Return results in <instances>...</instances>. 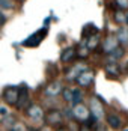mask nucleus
Here are the masks:
<instances>
[{"instance_id":"1","label":"nucleus","mask_w":128,"mask_h":131,"mask_svg":"<svg viewBox=\"0 0 128 131\" xmlns=\"http://www.w3.org/2000/svg\"><path fill=\"white\" fill-rule=\"evenodd\" d=\"M44 118H45V122H47L48 127H56V128H59L60 124L63 122L65 115L60 110H57V108H51V110H48V112L44 115Z\"/></svg>"},{"instance_id":"2","label":"nucleus","mask_w":128,"mask_h":131,"mask_svg":"<svg viewBox=\"0 0 128 131\" xmlns=\"http://www.w3.org/2000/svg\"><path fill=\"white\" fill-rule=\"evenodd\" d=\"M71 110H72V118L76 119V121H78V122H83V124L90 116V110L84 104H81V103L74 105V107H71Z\"/></svg>"},{"instance_id":"3","label":"nucleus","mask_w":128,"mask_h":131,"mask_svg":"<svg viewBox=\"0 0 128 131\" xmlns=\"http://www.w3.org/2000/svg\"><path fill=\"white\" fill-rule=\"evenodd\" d=\"M18 96H20V89L15 88V86H9V88H6L3 91V100L9 105H17Z\"/></svg>"},{"instance_id":"4","label":"nucleus","mask_w":128,"mask_h":131,"mask_svg":"<svg viewBox=\"0 0 128 131\" xmlns=\"http://www.w3.org/2000/svg\"><path fill=\"white\" fill-rule=\"evenodd\" d=\"M45 35H47V27H42L41 30L35 32L33 35H30V36L23 42V45H26V47H38L39 44H41V41L45 38Z\"/></svg>"},{"instance_id":"5","label":"nucleus","mask_w":128,"mask_h":131,"mask_svg":"<svg viewBox=\"0 0 128 131\" xmlns=\"http://www.w3.org/2000/svg\"><path fill=\"white\" fill-rule=\"evenodd\" d=\"M93 80H95V72H93L92 69H84V71L77 77V83H78V86H81V88H89V86H92Z\"/></svg>"},{"instance_id":"6","label":"nucleus","mask_w":128,"mask_h":131,"mask_svg":"<svg viewBox=\"0 0 128 131\" xmlns=\"http://www.w3.org/2000/svg\"><path fill=\"white\" fill-rule=\"evenodd\" d=\"M26 115L32 121H36V122L42 121V118H44V112L38 104H30L29 107H26Z\"/></svg>"},{"instance_id":"7","label":"nucleus","mask_w":128,"mask_h":131,"mask_svg":"<svg viewBox=\"0 0 128 131\" xmlns=\"http://www.w3.org/2000/svg\"><path fill=\"white\" fill-rule=\"evenodd\" d=\"M62 91H63V86L60 81H51L45 88V95L47 96H57L62 93Z\"/></svg>"},{"instance_id":"8","label":"nucleus","mask_w":128,"mask_h":131,"mask_svg":"<svg viewBox=\"0 0 128 131\" xmlns=\"http://www.w3.org/2000/svg\"><path fill=\"white\" fill-rule=\"evenodd\" d=\"M90 115L92 116H95L97 119H101L104 118V108H102V105L97 101V98L93 96L92 100H90Z\"/></svg>"},{"instance_id":"9","label":"nucleus","mask_w":128,"mask_h":131,"mask_svg":"<svg viewBox=\"0 0 128 131\" xmlns=\"http://www.w3.org/2000/svg\"><path fill=\"white\" fill-rule=\"evenodd\" d=\"M105 121H107V125L110 128H113V130H119L122 127V119H121L119 115H116V113H109L105 116Z\"/></svg>"},{"instance_id":"10","label":"nucleus","mask_w":128,"mask_h":131,"mask_svg":"<svg viewBox=\"0 0 128 131\" xmlns=\"http://www.w3.org/2000/svg\"><path fill=\"white\" fill-rule=\"evenodd\" d=\"M84 69H88V68L83 65V63H77V65H74L72 68H69V69L66 71V79L68 80H77V77H78Z\"/></svg>"},{"instance_id":"11","label":"nucleus","mask_w":128,"mask_h":131,"mask_svg":"<svg viewBox=\"0 0 128 131\" xmlns=\"http://www.w3.org/2000/svg\"><path fill=\"white\" fill-rule=\"evenodd\" d=\"M118 38L113 36V35H110V36H107L105 41H104V44H102V48H104V51L105 53H112L115 48H118Z\"/></svg>"},{"instance_id":"12","label":"nucleus","mask_w":128,"mask_h":131,"mask_svg":"<svg viewBox=\"0 0 128 131\" xmlns=\"http://www.w3.org/2000/svg\"><path fill=\"white\" fill-rule=\"evenodd\" d=\"M77 56V50L74 47H68V48H65L62 54H60V60L65 62V63H68V62H71L74 57Z\"/></svg>"},{"instance_id":"13","label":"nucleus","mask_w":128,"mask_h":131,"mask_svg":"<svg viewBox=\"0 0 128 131\" xmlns=\"http://www.w3.org/2000/svg\"><path fill=\"white\" fill-rule=\"evenodd\" d=\"M98 44H100V35H98V32L92 33L90 36L86 38V45H88L89 50H95L98 47Z\"/></svg>"},{"instance_id":"14","label":"nucleus","mask_w":128,"mask_h":131,"mask_svg":"<svg viewBox=\"0 0 128 131\" xmlns=\"http://www.w3.org/2000/svg\"><path fill=\"white\" fill-rule=\"evenodd\" d=\"M124 53H125V50H124L122 47H118V48H115L112 53H109V59H110L109 63H116V60H119V59L124 56Z\"/></svg>"},{"instance_id":"15","label":"nucleus","mask_w":128,"mask_h":131,"mask_svg":"<svg viewBox=\"0 0 128 131\" xmlns=\"http://www.w3.org/2000/svg\"><path fill=\"white\" fill-rule=\"evenodd\" d=\"M105 72L110 77H118L121 74V68H119L118 63H109V65L105 66Z\"/></svg>"},{"instance_id":"16","label":"nucleus","mask_w":128,"mask_h":131,"mask_svg":"<svg viewBox=\"0 0 128 131\" xmlns=\"http://www.w3.org/2000/svg\"><path fill=\"white\" fill-rule=\"evenodd\" d=\"M27 100H29L27 89H26V88L20 89V96H18V103H17V107H18V108H23V107H24V104H27Z\"/></svg>"},{"instance_id":"17","label":"nucleus","mask_w":128,"mask_h":131,"mask_svg":"<svg viewBox=\"0 0 128 131\" xmlns=\"http://www.w3.org/2000/svg\"><path fill=\"white\" fill-rule=\"evenodd\" d=\"M116 38H118V42H121V44H128V30L125 27H121L119 30H118V35H116Z\"/></svg>"},{"instance_id":"18","label":"nucleus","mask_w":128,"mask_h":131,"mask_svg":"<svg viewBox=\"0 0 128 131\" xmlns=\"http://www.w3.org/2000/svg\"><path fill=\"white\" fill-rule=\"evenodd\" d=\"M115 21L118 24H128V14H125L124 11H116Z\"/></svg>"},{"instance_id":"19","label":"nucleus","mask_w":128,"mask_h":131,"mask_svg":"<svg viewBox=\"0 0 128 131\" xmlns=\"http://www.w3.org/2000/svg\"><path fill=\"white\" fill-rule=\"evenodd\" d=\"M81 100H83V93L80 89H72V100H71V107H74V105L80 104L81 103Z\"/></svg>"},{"instance_id":"20","label":"nucleus","mask_w":128,"mask_h":131,"mask_svg":"<svg viewBox=\"0 0 128 131\" xmlns=\"http://www.w3.org/2000/svg\"><path fill=\"white\" fill-rule=\"evenodd\" d=\"M88 53H89V48H88V45H86V41H84V42H81V44L78 45L77 56H78L80 59H83V57H86V56H88Z\"/></svg>"},{"instance_id":"21","label":"nucleus","mask_w":128,"mask_h":131,"mask_svg":"<svg viewBox=\"0 0 128 131\" xmlns=\"http://www.w3.org/2000/svg\"><path fill=\"white\" fill-rule=\"evenodd\" d=\"M62 96H63V100L66 103H71V100H72V89H69V88H63V91H62Z\"/></svg>"},{"instance_id":"22","label":"nucleus","mask_w":128,"mask_h":131,"mask_svg":"<svg viewBox=\"0 0 128 131\" xmlns=\"http://www.w3.org/2000/svg\"><path fill=\"white\" fill-rule=\"evenodd\" d=\"M14 2L12 0H0V9H12Z\"/></svg>"},{"instance_id":"23","label":"nucleus","mask_w":128,"mask_h":131,"mask_svg":"<svg viewBox=\"0 0 128 131\" xmlns=\"http://www.w3.org/2000/svg\"><path fill=\"white\" fill-rule=\"evenodd\" d=\"M3 124H5V125H6L8 128H11V130H12V125L15 124V119H14V116L11 118L9 115H6V116L3 118Z\"/></svg>"},{"instance_id":"24","label":"nucleus","mask_w":128,"mask_h":131,"mask_svg":"<svg viewBox=\"0 0 128 131\" xmlns=\"http://www.w3.org/2000/svg\"><path fill=\"white\" fill-rule=\"evenodd\" d=\"M121 8H128V0H116Z\"/></svg>"},{"instance_id":"25","label":"nucleus","mask_w":128,"mask_h":131,"mask_svg":"<svg viewBox=\"0 0 128 131\" xmlns=\"http://www.w3.org/2000/svg\"><path fill=\"white\" fill-rule=\"evenodd\" d=\"M5 23H6V17H5L3 14L0 12V29L3 27V24H5Z\"/></svg>"},{"instance_id":"26","label":"nucleus","mask_w":128,"mask_h":131,"mask_svg":"<svg viewBox=\"0 0 128 131\" xmlns=\"http://www.w3.org/2000/svg\"><path fill=\"white\" fill-rule=\"evenodd\" d=\"M0 115H2V116H6V115H8V110H6L5 107H0Z\"/></svg>"},{"instance_id":"27","label":"nucleus","mask_w":128,"mask_h":131,"mask_svg":"<svg viewBox=\"0 0 128 131\" xmlns=\"http://www.w3.org/2000/svg\"><path fill=\"white\" fill-rule=\"evenodd\" d=\"M78 131H93V130H90V128H88L86 125H81V128H80Z\"/></svg>"},{"instance_id":"28","label":"nucleus","mask_w":128,"mask_h":131,"mask_svg":"<svg viewBox=\"0 0 128 131\" xmlns=\"http://www.w3.org/2000/svg\"><path fill=\"white\" fill-rule=\"evenodd\" d=\"M95 130H97V131H105V128H104L102 125H97V127H95Z\"/></svg>"},{"instance_id":"29","label":"nucleus","mask_w":128,"mask_h":131,"mask_svg":"<svg viewBox=\"0 0 128 131\" xmlns=\"http://www.w3.org/2000/svg\"><path fill=\"white\" fill-rule=\"evenodd\" d=\"M57 131H69V130H68L66 127H59V128H57Z\"/></svg>"},{"instance_id":"30","label":"nucleus","mask_w":128,"mask_h":131,"mask_svg":"<svg viewBox=\"0 0 128 131\" xmlns=\"http://www.w3.org/2000/svg\"><path fill=\"white\" fill-rule=\"evenodd\" d=\"M20 2H23V0H20Z\"/></svg>"},{"instance_id":"31","label":"nucleus","mask_w":128,"mask_h":131,"mask_svg":"<svg viewBox=\"0 0 128 131\" xmlns=\"http://www.w3.org/2000/svg\"><path fill=\"white\" fill-rule=\"evenodd\" d=\"M9 131H12V130H9Z\"/></svg>"},{"instance_id":"32","label":"nucleus","mask_w":128,"mask_h":131,"mask_svg":"<svg viewBox=\"0 0 128 131\" xmlns=\"http://www.w3.org/2000/svg\"><path fill=\"white\" fill-rule=\"evenodd\" d=\"M44 131H47V130H44Z\"/></svg>"}]
</instances>
